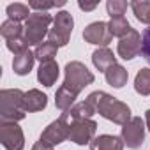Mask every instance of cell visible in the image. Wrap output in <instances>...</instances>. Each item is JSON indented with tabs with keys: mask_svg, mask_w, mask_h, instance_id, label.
I'll use <instances>...</instances> for the list:
<instances>
[{
	"mask_svg": "<svg viewBox=\"0 0 150 150\" xmlns=\"http://www.w3.org/2000/svg\"><path fill=\"white\" fill-rule=\"evenodd\" d=\"M87 101H90L94 104L96 113H99L103 118H106V120H110L113 124L124 125L132 118L131 117V108L125 103L118 101L117 97H113V96H110V94H106L103 90L92 92L87 97Z\"/></svg>",
	"mask_w": 150,
	"mask_h": 150,
	"instance_id": "obj_1",
	"label": "cell"
},
{
	"mask_svg": "<svg viewBox=\"0 0 150 150\" xmlns=\"http://www.w3.org/2000/svg\"><path fill=\"white\" fill-rule=\"evenodd\" d=\"M23 97L25 92L20 88H4L0 92V122H20L25 118Z\"/></svg>",
	"mask_w": 150,
	"mask_h": 150,
	"instance_id": "obj_2",
	"label": "cell"
},
{
	"mask_svg": "<svg viewBox=\"0 0 150 150\" xmlns=\"http://www.w3.org/2000/svg\"><path fill=\"white\" fill-rule=\"evenodd\" d=\"M96 80V76L88 71V67L78 60H72L65 65V78L62 87H65L67 90H71L74 96H78L85 87L92 85Z\"/></svg>",
	"mask_w": 150,
	"mask_h": 150,
	"instance_id": "obj_3",
	"label": "cell"
},
{
	"mask_svg": "<svg viewBox=\"0 0 150 150\" xmlns=\"http://www.w3.org/2000/svg\"><path fill=\"white\" fill-rule=\"evenodd\" d=\"M55 18L48 13H32L30 18L25 21L23 28V39L28 46H39L42 39L50 34V25L53 23Z\"/></svg>",
	"mask_w": 150,
	"mask_h": 150,
	"instance_id": "obj_4",
	"label": "cell"
},
{
	"mask_svg": "<svg viewBox=\"0 0 150 150\" xmlns=\"http://www.w3.org/2000/svg\"><path fill=\"white\" fill-rule=\"evenodd\" d=\"M72 27H74V20L71 16V13L67 11H58L55 20H53V27L50 28L48 34V41L53 42L55 46H65L71 39L72 34Z\"/></svg>",
	"mask_w": 150,
	"mask_h": 150,
	"instance_id": "obj_5",
	"label": "cell"
},
{
	"mask_svg": "<svg viewBox=\"0 0 150 150\" xmlns=\"http://www.w3.org/2000/svg\"><path fill=\"white\" fill-rule=\"evenodd\" d=\"M145 122L141 120V117H132L127 124L122 125V141L124 145H127V148L138 150L143 141H145Z\"/></svg>",
	"mask_w": 150,
	"mask_h": 150,
	"instance_id": "obj_6",
	"label": "cell"
},
{
	"mask_svg": "<svg viewBox=\"0 0 150 150\" xmlns=\"http://www.w3.org/2000/svg\"><path fill=\"white\" fill-rule=\"evenodd\" d=\"M69 132H71V124L64 118V117H60L58 120H55V122H51L44 131H42V134H41V141L42 143H46L48 146H57V145H60V143H64L65 139H69Z\"/></svg>",
	"mask_w": 150,
	"mask_h": 150,
	"instance_id": "obj_7",
	"label": "cell"
},
{
	"mask_svg": "<svg viewBox=\"0 0 150 150\" xmlns=\"http://www.w3.org/2000/svg\"><path fill=\"white\" fill-rule=\"evenodd\" d=\"M0 141L6 150H23L25 136L18 122H0Z\"/></svg>",
	"mask_w": 150,
	"mask_h": 150,
	"instance_id": "obj_8",
	"label": "cell"
},
{
	"mask_svg": "<svg viewBox=\"0 0 150 150\" xmlns=\"http://www.w3.org/2000/svg\"><path fill=\"white\" fill-rule=\"evenodd\" d=\"M83 39L88 44H96L99 48H108V44L111 42L113 35H111L110 27H108L106 21H94V23L85 27Z\"/></svg>",
	"mask_w": 150,
	"mask_h": 150,
	"instance_id": "obj_9",
	"label": "cell"
},
{
	"mask_svg": "<svg viewBox=\"0 0 150 150\" xmlns=\"http://www.w3.org/2000/svg\"><path fill=\"white\" fill-rule=\"evenodd\" d=\"M96 131H97V124L92 118L72 122L71 124L69 139L72 143H76V145H90L92 139L96 138Z\"/></svg>",
	"mask_w": 150,
	"mask_h": 150,
	"instance_id": "obj_10",
	"label": "cell"
},
{
	"mask_svg": "<svg viewBox=\"0 0 150 150\" xmlns=\"http://www.w3.org/2000/svg\"><path fill=\"white\" fill-rule=\"evenodd\" d=\"M117 53L124 60H132L141 53V35L138 30H131L127 35H124L117 44Z\"/></svg>",
	"mask_w": 150,
	"mask_h": 150,
	"instance_id": "obj_11",
	"label": "cell"
},
{
	"mask_svg": "<svg viewBox=\"0 0 150 150\" xmlns=\"http://www.w3.org/2000/svg\"><path fill=\"white\" fill-rule=\"evenodd\" d=\"M92 115H96V108L90 101H81V103H76L71 110L64 111L60 117H64L69 124L72 122H78V120H87V118H92Z\"/></svg>",
	"mask_w": 150,
	"mask_h": 150,
	"instance_id": "obj_12",
	"label": "cell"
},
{
	"mask_svg": "<svg viewBox=\"0 0 150 150\" xmlns=\"http://www.w3.org/2000/svg\"><path fill=\"white\" fill-rule=\"evenodd\" d=\"M48 106V97L46 94H42L37 88H32L28 92H25L23 97V108L27 113H35V111H42Z\"/></svg>",
	"mask_w": 150,
	"mask_h": 150,
	"instance_id": "obj_13",
	"label": "cell"
},
{
	"mask_svg": "<svg viewBox=\"0 0 150 150\" xmlns=\"http://www.w3.org/2000/svg\"><path fill=\"white\" fill-rule=\"evenodd\" d=\"M58 74H60V69H58V64L55 60L51 62H44L39 65V71H37V81L44 87H53L55 81L58 80Z\"/></svg>",
	"mask_w": 150,
	"mask_h": 150,
	"instance_id": "obj_14",
	"label": "cell"
},
{
	"mask_svg": "<svg viewBox=\"0 0 150 150\" xmlns=\"http://www.w3.org/2000/svg\"><path fill=\"white\" fill-rule=\"evenodd\" d=\"M88 146H90V150H124L125 145L120 136L101 134V136H96Z\"/></svg>",
	"mask_w": 150,
	"mask_h": 150,
	"instance_id": "obj_15",
	"label": "cell"
},
{
	"mask_svg": "<svg viewBox=\"0 0 150 150\" xmlns=\"http://www.w3.org/2000/svg\"><path fill=\"white\" fill-rule=\"evenodd\" d=\"M92 64L97 71L106 72L111 65L117 64V58H115V55L110 48H99L92 53Z\"/></svg>",
	"mask_w": 150,
	"mask_h": 150,
	"instance_id": "obj_16",
	"label": "cell"
},
{
	"mask_svg": "<svg viewBox=\"0 0 150 150\" xmlns=\"http://www.w3.org/2000/svg\"><path fill=\"white\" fill-rule=\"evenodd\" d=\"M104 76H106V83L113 88H122L127 80H129V72L125 67H122L120 64H115L111 65L106 72H104Z\"/></svg>",
	"mask_w": 150,
	"mask_h": 150,
	"instance_id": "obj_17",
	"label": "cell"
},
{
	"mask_svg": "<svg viewBox=\"0 0 150 150\" xmlns=\"http://www.w3.org/2000/svg\"><path fill=\"white\" fill-rule=\"evenodd\" d=\"M34 60H35V55L30 50H27L20 55H14V60H13L14 74H18V76H27L34 67Z\"/></svg>",
	"mask_w": 150,
	"mask_h": 150,
	"instance_id": "obj_18",
	"label": "cell"
},
{
	"mask_svg": "<svg viewBox=\"0 0 150 150\" xmlns=\"http://www.w3.org/2000/svg\"><path fill=\"white\" fill-rule=\"evenodd\" d=\"M23 25L20 21H14V20H6L2 25H0V35H2L6 41H14V39H21L23 37Z\"/></svg>",
	"mask_w": 150,
	"mask_h": 150,
	"instance_id": "obj_19",
	"label": "cell"
},
{
	"mask_svg": "<svg viewBox=\"0 0 150 150\" xmlns=\"http://www.w3.org/2000/svg\"><path fill=\"white\" fill-rule=\"evenodd\" d=\"M76 97H78V96H74L71 90H67L65 87L60 85V88H58L57 94H55V106L64 113V111H67V110H71V108L74 106Z\"/></svg>",
	"mask_w": 150,
	"mask_h": 150,
	"instance_id": "obj_20",
	"label": "cell"
},
{
	"mask_svg": "<svg viewBox=\"0 0 150 150\" xmlns=\"http://www.w3.org/2000/svg\"><path fill=\"white\" fill-rule=\"evenodd\" d=\"M57 51H58V46L46 41V42H41L39 46H35L34 55H35L37 60H41V64H44V62H51L57 57Z\"/></svg>",
	"mask_w": 150,
	"mask_h": 150,
	"instance_id": "obj_21",
	"label": "cell"
},
{
	"mask_svg": "<svg viewBox=\"0 0 150 150\" xmlns=\"http://www.w3.org/2000/svg\"><path fill=\"white\" fill-rule=\"evenodd\" d=\"M134 90L139 96H150V69H139L134 78Z\"/></svg>",
	"mask_w": 150,
	"mask_h": 150,
	"instance_id": "obj_22",
	"label": "cell"
},
{
	"mask_svg": "<svg viewBox=\"0 0 150 150\" xmlns=\"http://www.w3.org/2000/svg\"><path fill=\"white\" fill-rule=\"evenodd\" d=\"M129 6H131V9L134 13L136 20L150 27V2L148 0H141V2L136 0V2H131Z\"/></svg>",
	"mask_w": 150,
	"mask_h": 150,
	"instance_id": "obj_23",
	"label": "cell"
},
{
	"mask_svg": "<svg viewBox=\"0 0 150 150\" xmlns=\"http://www.w3.org/2000/svg\"><path fill=\"white\" fill-rule=\"evenodd\" d=\"M7 16L9 20H14V21H27L30 18V11H28V6L27 4H20V2H14V4H9L7 6Z\"/></svg>",
	"mask_w": 150,
	"mask_h": 150,
	"instance_id": "obj_24",
	"label": "cell"
},
{
	"mask_svg": "<svg viewBox=\"0 0 150 150\" xmlns=\"http://www.w3.org/2000/svg\"><path fill=\"white\" fill-rule=\"evenodd\" d=\"M108 27H110L111 35H113V37H120V39H122L124 35H127V34L132 30V27L129 25V21H127L125 18H113V20H110Z\"/></svg>",
	"mask_w": 150,
	"mask_h": 150,
	"instance_id": "obj_25",
	"label": "cell"
},
{
	"mask_svg": "<svg viewBox=\"0 0 150 150\" xmlns=\"http://www.w3.org/2000/svg\"><path fill=\"white\" fill-rule=\"evenodd\" d=\"M129 4L124 2V0H108L106 2V11L110 14V18H124L125 11H127Z\"/></svg>",
	"mask_w": 150,
	"mask_h": 150,
	"instance_id": "obj_26",
	"label": "cell"
},
{
	"mask_svg": "<svg viewBox=\"0 0 150 150\" xmlns=\"http://www.w3.org/2000/svg\"><path fill=\"white\" fill-rule=\"evenodd\" d=\"M141 57L150 65V27L145 28V32L141 35Z\"/></svg>",
	"mask_w": 150,
	"mask_h": 150,
	"instance_id": "obj_27",
	"label": "cell"
},
{
	"mask_svg": "<svg viewBox=\"0 0 150 150\" xmlns=\"http://www.w3.org/2000/svg\"><path fill=\"white\" fill-rule=\"evenodd\" d=\"M65 2L60 0V2H28V7L35 9L37 13H46L48 9H53V7H62Z\"/></svg>",
	"mask_w": 150,
	"mask_h": 150,
	"instance_id": "obj_28",
	"label": "cell"
},
{
	"mask_svg": "<svg viewBox=\"0 0 150 150\" xmlns=\"http://www.w3.org/2000/svg\"><path fill=\"white\" fill-rule=\"evenodd\" d=\"M6 46H7V50L13 51L14 55H20V53H23V51L28 50V44L25 42L23 37H21V39H14V41H6Z\"/></svg>",
	"mask_w": 150,
	"mask_h": 150,
	"instance_id": "obj_29",
	"label": "cell"
},
{
	"mask_svg": "<svg viewBox=\"0 0 150 150\" xmlns=\"http://www.w3.org/2000/svg\"><path fill=\"white\" fill-rule=\"evenodd\" d=\"M32 150H53V148H51V146H48L46 143H42V141L39 139V141H35V143H34Z\"/></svg>",
	"mask_w": 150,
	"mask_h": 150,
	"instance_id": "obj_30",
	"label": "cell"
},
{
	"mask_svg": "<svg viewBox=\"0 0 150 150\" xmlns=\"http://www.w3.org/2000/svg\"><path fill=\"white\" fill-rule=\"evenodd\" d=\"M78 7H80L81 11H94V9L97 7V2H94V4H83V2H80Z\"/></svg>",
	"mask_w": 150,
	"mask_h": 150,
	"instance_id": "obj_31",
	"label": "cell"
},
{
	"mask_svg": "<svg viewBox=\"0 0 150 150\" xmlns=\"http://www.w3.org/2000/svg\"><path fill=\"white\" fill-rule=\"evenodd\" d=\"M145 124H146V129L150 131V110L145 111Z\"/></svg>",
	"mask_w": 150,
	"mask_h": 150,
	"instance_id": "obj_32",
	"label": "cell"
}]
</instances>
